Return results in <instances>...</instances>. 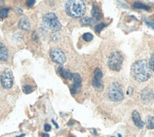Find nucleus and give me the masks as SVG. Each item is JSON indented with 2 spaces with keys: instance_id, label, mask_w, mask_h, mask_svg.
Here are the masks:
<instances>
[{
  "instance_id": "nucleus-20",
  "label": "nucleus",
  "mask_w": 154,
  "mask_h": 137,
  "mask_svg": "<svg viewBox=\"0 0 154 137\" xmlns=\"http://www.w3.org/2000/svg\"><path fill=\"white\" fill-rule=\"evenodd\" d=\"M33 89H34V88H33L32 86H30L29 84H26V85L23 86V92L26 93V94H29V93H31L33 91Z\"/></svg>"
},
{
  "instance_id": "nucleus-14",
  "label": "nucleus",
  "mask_w": 154,
  "mask_h": 137,
  "mask_svg": "<svg viewBox=\"0 0 154 137\" xmlns=\"http://www.w3.org/2000/svg\"><path fill=\"white\" fill-rule=\"evenodd\" d=\"M57 72L59 73L60 76L63 77L65 79H73V74L70 71H68L67 69H64V68H63V67H59L58 69H57Z\"/></svg>"
},
{
  "instance_id": "nucleus-21",
  "label": "nucleus",
  "mask_w": 154,
  "mask_h": 137,
  "mask_svg": "<svg viewBox=\"0 0 154 137\" xmlns=\"http://www.w3.org/2000/svg\"><path fill=\"white\" fill-rule=\"evenodd\" d=\"M93 38H94V36L91 33H84L82 35V39L85 41V42H91V41L93 40Z\"/></svg>"
},
{
  "instance_id": "nucleus-25",
  "label": "nucleus",
  "mask_w": 154,
  "mask_h": 137,
  "mask_svg": "<svg viewBox=\"0 0 154 137\" xmlns=\"http://www.w3.org/2000/svg\"><path fill=\"white\" fill-rule=\"evenodd\" d=\"M45 132H50L51 131V126L49 124H45Z\"/></svg>"
},
{
  "instance_id": "nucleus-30",
  "label": "nucleus",
  "mask_w": 154,
  "mask_h": 137,
  "mask_svg": "<svg viewBox=\"0 0 154 137\" xmlns=\"http://www.w3.org/2000/svg\"><path fill=\"white\" fill-rule=\"evenodd\" d=\"M111 137H112V136H111Z\"/></svg>"
},
{
  "instance_id": "nucleus-3",
  "label": "nucleus",
  "mask_w": 154,
  "mask_h": 137,
  "mask_svg": "<svg viewBox=\"0 0 154 137\" xmlns=\"http://www.w3.org/2000/svg\"><path fill=\"white\" fill-rule=\"evenodd\" d=\"M43 22H44L45 26H46L48 29L54 30V31L60 30L62 27V25L60 23L58 17L56 16L55 13H53V12L45 13L43 17Z\"/></svg>"
},
{
  "instance_id": "nucleus-24",
  "label": "nucleus",
  "mask_w": 154,
  "mask_h": 137,
  "mask_svg": "<svg viewBox=\"0 0 154 137\" xmlns=\"http://www.w3.org/2000/svg\"><path fill=\"white\" fill-rule=\"evenodd\" d=\"M34 4H35V1H34V0H29V1L26 2V6H28V7H32Z\"/></svg>"
},
{
  "instance_id": "nucleus-4",
  "label": "nucleus",
  "mask_w": 154,
  "mask_h": 137,
  "mask_svg": "<svg viewBox=\"0 0 154 137\" xmlns=\"http://www.w3.org/2000/svg\"><path fill=\"white\" fill-rule=\"evenodd\" d=\"M123 64V55L119 51H113L111 53L108 59V65L113 71H119Z\"/></svg>"
},
{
  "instance_id": "nucleus-7",
  "label": "nucleus",
  "mask_w": 154,
  "mask_h": 137,
  "mask_svg": "<svg viewBox=\"0 0 154 137\" xmlns=\"http://www.w3.org/2000/svg\"><path fill=\"white\" fill-rule=\"evenodd\" d=\"M49 55H50L51 60L56 64H63L66 61V57L64 53L59 48H52L49 52Z\"/></svg>"
},
{
  "instance_id": "nucleus-17",
  "label": "nucleus",
  "mask_w": 154,
  "mask_h": 137,
  "mask_svg": "<svg viewBox=\"0 0 154 137\" xmlns=\"http://www.w3.org/2000/svg\"><path fill=\"white\" fill-rule=\"evenodd\" d=\"M133 8H135V9H140V10H146V11H149V6H146L141 2H135V3H133Z\"/></svg>"
},
{
  "instance_id": "nucleus-22",
  "label": "nucleus",
  "mask_w": 154,
  "mask_h": 137,
  "mask_svg": "<svg viewBox=\"0 0 154 137\" xmlns=\"http://www.w3.org/2000/svg\"><path fill=\"white\" fill-rule=\"evenodd\" d=\"M106 26H107V24H105V23L97 24V25L96 26V27H95V30H96V31H97V33H100V31H101L103 27H105Z\"/></svg>"
},
{
  "instance_id": "nucleus-27",
  "label": "nucleus",
  "mask_w": 154,
  "mask_h": 137,
  "mask_svg": "<svg viewBox=\"0 0 154 137\" xmlns=\"http://www.w3.org/2000/svg\"><path fill=\"white\" fill-rule=\"evenodd\" d=\"M42 137H49V135L48 133H43L42 134Z\"/></svg>"
},
{
  "instance_id": "nucleus-10",
  "label": "nucleus",
  "mask_w": 154,
  "mask_h": 137,
  "mask_svg": "<svg viewBox=\"0 0 154 137\" xmlns=\"http://www.w3.org/2000/svg\"><path fill=\"white\" fill-rule=\"evenodd\" d=\"M141 98L143 99V101L145 102H151L154 99V94L151 90L149 89H144L141 93Z\"/></svg>"
},
{
  "instance_id": "nucleus-23",
  "label": "nucleus",
  "mask_w": 154,
  "mask_h": 137,
  "mask_svg": "<svg viewBox=\"0 0 154 137\" xmlns=\"http://www.w3.org/2000/svg\"><path fill=\"white\" fill-rule=\"evenodd\" d=\"M149 67H150L151 71H154V53L151 54L149 61Z\"/></svg>"
},
{
  "instance_id": "nucleus-13",
  "label": "nucleus",
  "mask_w": 154,
  "mask_h": 137,
  "mask_svg": "<svg viewBox=\"0 0 154 137\" xmlns=\"http://www.w3.org/2000/svg\"><path fill=\"white\" fill-rule=\"evenodd\" d=\"M94 22H98L100 19H101V12L99 11V8L96 5H93V9H92V17H91Z\"/></svg>"
},
{
  "instance_id": "nucleus-16",
  "label": "nucleus",
  "mask_w": 154,
  "mask_h": 137,
  "mask_svg": "<svg viewBox=\"0 0 154 137\" xmlns=\"http://www.w3.org/2000/svg\"><path fill=\"white\" fill-rule=\"evenodd\" d=\"M146 127H148L149 129H154V117H153V116H151V115L146 116Z\"/></svg>"
},
{
  "instance_id": "nucleus-29",
  "label": "nucleus",
  "mask_w": 154,
  "mask_h": 137,
  "mask_svg": "<svg viewBox=\"0 0 154 137\" xmlns=\"http://www.w3.org/2000/svg\"><path fill=\"white\" fill-rule=\"evenodd\" d=\"M70 137H74V136H70Z\"/></svg>"
},
{
  "instance_id": "nucleus-9",
  "label": "nucleus",
  "mask_w": 154,
  "mask_h": 137,
  "mask_svg": "<svg viewBox=\"0 0 154 137\" xmlns=\"http://www.w3.org/2000/svg\"><path fill=\"white\" fill-rule=\"evenodd\" d=\"M80 89H82V78L78 73H75L73 74V86L71 88V92L72 94H77L80 91Z\"/></svg>"
},
{
  "instance_id": "nucleus-1",
  "label": "nucleus",
  "mask_w": 154,
  "mask_h": 137,
  "mask_svg": "<svg viewBox=\"0 0 154 137\" xmlns=\"http://www.w3.org/2000/svg\"><path fill=\"white\" fill-rule=\"evenodd\" d=\"M151 69L146 60L135 61L131 65V76L137 81H146L151 77Z\"/></svg>"
},
{
  "instance_id": "nucleus-6",
  "label": "nucleus",
  "mask_w": 154,
  "mask_h": 137,
  "mask_svg": "<svg viewBox=\"0 0 154 137\" xmlns=\"http://www.w3.org/2000/svg\"><path fill=\"white\" fill-rule=\"evenodd\" d=\"M0 82H1V85L4 89H7V90H9L11 89L13 85V75H12V72L11 69L9 68H7L5 69L1 76H0Z\"/></svg>"
},
{
  "instance_id": "nucleus-19",
  "label": "nucleus",
  "mask_w": 154,
  "mask_h": 137,
  "mask_svg": "<svg viewBox=\"0 0 154 137\" xmlns=\"http://www.w3.org/2000/svg\"><path fill=\"white\" fill-rule=\"evenodd\" d=\"M10 8H0V18H5L8 16Z\"/></svg>"
},
{
  "instance_id": "nucleus-11",
  "label": "nucleus",
  "mask_w": 154,
  "mask_h": 137,
  "mask_svg": "<svg viewBox=\"0 0 154 137\" xmlns=\"http://www.w3.org/2000/svg\"><path fill=\"white\" fill-rule=\"evenodd\" d=\"M132 120L134 122L135 126L139 129H142L145 125V122L141 119V116H140V114L137 111L132 112Z\"/></svg>"
},
{
  "instance_id": "nucleus-26",
  "label": "nucleus",
  "mask_w": 154,
  "mask_h": 137,
  "mask_svg": "<svg viewBox=\"0 0 154 137\" xmlns=\"http://www.w3.org/2000/svg\"><path fill=\"white\" fill-rule=\"evenodd\" d=\"M16 11L19 13V14H22V13H23V10H22V8H17V9H16Z\"/></svg>"
},
{
  "instance_id": "nucleus-8",
  "label": "nucleus",
  "mask_w": 154,
  "mask_h": 137,
  "mask_svg": "<svg viewBox=\"0 0 154 137\" xmlns=\"http://www.w3.org/2000/svg\"><path fill=\"white\" fill-rule=\"evenodd\" d=\"M102 71L100 68H96L95 72H94V77H93V85L97 90H102L103 84H102Z\"/></svg>"
},
{
  "instance_id": "nucleus-2",
  "label": "nucleus",
  "mask_w": 154,
  "mask_h": 137,
  "mask_svg": "<svg viewBox=\"0 0 154 137\" xmlns=\"http://www.w3.org/2000/svg\"><path fill=\"white\" fill-rule=\"evenodd\" d=\"M65 11L73 18H80L86 11V7L83 1L79 0H69L64 4Z\"/></svg>"
},
{
  "instance_id": "nucleus-18",
  "label": "nucleus",
  "mask_w": 154,
  "mask_h": 137,
  "mask_svg": "<svg viewBox=\"0 0 154 137\" xmlns=\"http://www.w3.org/2000/svg\"><path fill=\"white\" fill-rule=\"evenodd\" d=\"M94 23V20L91 17H82L80 19V24L83 26H91Z\"/></svg>"
},
{
  "instance_id": "nucleus-28",
  "label": "nucleus",
  "mask_w": 154,
  "mask_h": 137,
  "mask_svg": "<svg viewBox=\"0 0 154 137\" xmlns=\"http://www.w3.org/2000/svg\"><path fill=\"white\" fill-rule=\"evenodd\" d=\"M23 136H25V134H21V135H19V136H16V137H23Z\"/></svg>"
},
{
  "instance_id": "nucleus-15",
  "label": "nucleus",
  "mask_w": 154,
  "mask_h": 137,
  "mask_svg": "<svg viewBox=\"0 0 154 137\" xmlns=\"http://www.w3.org/2000/svg\"><path fill=\"white\" fill-rule=\"evenodd\" d=\"M19 27L23 30H30V23H29V20L26 18V17H23L21 20L19 21Z\"/></svg>"
},
{
  "instance_id": "nucleus-12",
  "label": "nucleus",
  "mask_w": 154,
  "mask_h": 137,
  "mask_svg": "<svg viewBox=\"0 0 154 137\" xmlns=\"http://www.w3.org/2000/svg\"><path fill=\"white\" fill-rule=\"evenodd\" d=\"M9 59V51L3 43L0 42V61L4 63Z\"/></svg>"
},
{
  "instance_id": "nucleus-5",
  "label": "nucleus",
  "mask_w": 154,
  "mask_h": 137,
  "mask_svg": "<svg viewBox=\"0 0 154 137\" xmlns=\"http://www.w3.org/2000/svg\"><path fill=\"white\" fill-rule=\"evenodd\" d=\"M108 97L112 101H121L124 98L122 87L117 82H112L108 89Z\"/></svg>"
}]
</instances>
